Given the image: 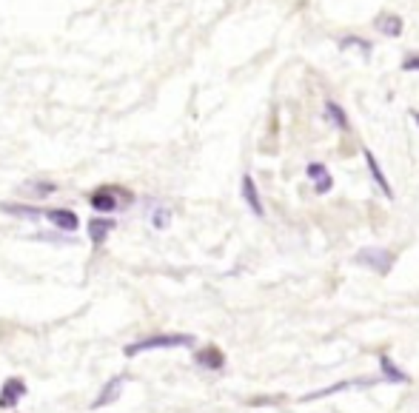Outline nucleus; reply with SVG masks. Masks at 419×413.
<instances>
[{
  "instance_id": "obj_2",
  "label": "nucleus",
  "mask_w": 419,
  "mask_h": 413,
  "mask_svg": "<svg viewBox=\"0 0 419 413\" xmlns=\"http://www.w3.org/2000/svg\"><path fill=\"white\" fill-rule=\"evenodd\" d=\"M134 202V194L126 191V189H118V186H100L89 194V205L100 214H111V211H120L126 205Z\"/></svg>"
},
{
  "instance_id": "obj_12",
  "label": "nucleus",
  "mask_w": 419,
  "mask_h": 413,
  "mask_svg": "<svg viewBox=\"0 0 419 413\" xmlns=\"http://www.w3.org/2000/svg\"><path fill=\"white\" fill-rule=\"evenodd\" d=\"M380 374H382V379L385 382H391V385H408L411 382V376L402 371V368H397V362H393L391 356H380Z\"/></svg>"
},
{
  "instance_id": "obj_5",
  "label": "nucleus",
  "mask_w": 419,
  "mask_h": 413,
  "mask_svg": "<svg viewBox=\"0 0 419 413\" xmlns=\"http://www.w3.org/2000/svg\"><path fill=\"white\" fill-rule=\"evenodd\" d=\"M26 396V382H23L20 376H9L3 382V387H0V410H12L17 407V402Z\"/></svg>"
},
{
  "instance_id": "obj_8",
  "label": "nucleus",
  "mask_w": 419,
  "mask_h": 413,
  "mask_svg": "<svg viewBox=\"0 0 419 413\" xmlns=\"http://www.w3.org/2000/svg\"><path fill=\"white\" fill-rule=\"evenodd\" d=\"M374 26H377L380 35H385V37H400L402 29H405V20H402L400 15H393V12H380V15L374 17Z\"/></svg>"
},
{
  "instance_id": "obj_11",
  "label": "nucleus",
  "mask_w": 419,
  "mask_h": 413,
  "mask_svg": "<svg viewBox=\"0 0 419 413\" xmlns=\"http://www.w3.org/2000/svg\"><path fill=\"white\" fill-rule=\"evenodd\" d=\"M194 362L200 365V368H208V371H220L223 365H225V354L217 348V345H208L203 351L194 354Z\"/></svg>"
},
{
  "instance_id": "obj_20",
  "label": "nucleus",
  "mask_w": 419,
  "mask_h": 413,
  "mask_svg": "<svg viewBox=\"0 0 419 413\" xmlns=\"http://www.w3.org/2000/svg\"><path fill=\"white\" fill-rule=\"evenodd\" d=\"M402 72H419V52L416 55H408L402 60Z\"/></svg>"
},
{
  "instance_id": "obj_4",
  "label": "nucleus",
  "mask_w": 419,
  "mask_h": 413,
  "mask_svg": "<svg viewBox=\"0 0 419 413\" xmlns=\"http://www.w3.org/2000/svg\"><path fill=\"white\" fill-rule=\"evenodd\" d=\"M126 382H129V376L126 374H118V376H111L106 385H103V391H100V396L91 402V410H100V407H106V405H114L120 399V394H123V387H126Z\"/></svg>"
},
{
  "instance_id": "obj_19",
  "label": "nucleus",
  "mask_w": 419,
  "mask_h": 413,
  "mask_svg": "<svg viewBox=\"0 0 419 413\" xmlns=\"http://www.w3.org/2000/svg\"><path fill=\"white\" fill-rule=\"evenodd\" d=\"M151 225L157 228V231H166V228L171 225V209H166V205H157V209L151 211Z\"/></svg>"
},
{
  "instance_id": "obj_7",
  "label": "nucleus",
  "mask_w": 419,
  "mask_h": 413,
  "mask_svg": "<svg viewBox=\"0 0 419 413\" xmlns=\"http://www.w3.org/2000/svg\"><path fill=\"white\" fill-rule=\"evenodd\" d=\"M240 194H243V200H245V205L251 209V214H254V217H263V214H266L263 200H260V191H257V182H254V177H251V174H245V177H243V182H240Z\"/></svg>"
},
{
  "instance_id": "obj_10",
  "label": "nucleus",
  "mask_w": 419,
  "mask_h": 413,
  "mask_svg": "<svg viewBox=\"0 0 419 413\" xmlns=\"http://www.w3.org/2000/svg\"><path fill=\"white\" fill-rule=\"evenodd\" d=\"M306 174L314 180L317 194H328V191L334 189V177L328 174V169H325L322 163H308V166H306Z\"/></svg>"
},
{
  "instance_id": "obj_6",
  "label": "nucleus",
  "mask_w": 419,
  "mask_h": 413,
  "mask_svg": "<svg viewBox=\"0 0 419 413\" xmlns=\"http://www.w3.org/2000/svg\"><path fill=\"white\" fill-rule=\"evenodd\" d=\"M43 217L49 220V222L57 228V231H72V234H75L77 228H80V217H77L72 209H46Z\"/></svg>"
},
{
  "instance_id": "obj_15",
  "label": "nucleus",
  "mask_w": 419,
  "mask_h": 413,
  "mask_svg": "<svg viewBox=\"0 0 419 413\" xmlns=\"http://www.w3.org/2000/svg\"><path fill=\"white\" fill-rule=\"evenodd\" d=\"M0 211L9 214V217H20V220H40L43 211L35 209V205H23V202H0Z\"/></svg>"
},
{
  "instance_id": "obj_13",
  "label": "nucleus",
  "mask_w": 419,
  "mask_h": 413,
  "mask_svg": "<svg viewBox=\"0 0 419 413\" xmlns=\"http://www.w3.org/2000/svg\"><path fill=\"white\" fill-rule=\"evenodd\" d=\"M111 231H114V220H109V217H95L89 222V237H91V242H95V248H100L109 240Z\"/></svg>"
},
{
  "instance_id": "obj_16",
  "label": "nucleus",
  "mask_w": 419,
  "mask_h": 413,
  "mask_svg": "<svg viewBox=\"0 0 419 413\" xmlns=\"http://www.w3.org/2000/svg\"><path fill=\"white\" fill-rule=\"evenodd\" d=\"M325 117H328V123H334L339 131H348V128H351V120H348L345 108H342L339 103H334V100H325Z\"/></svg>"
},
{
  "instance_id": "obj_18",
  "label": "nucleus",
  "mask_w": 419,
  "mask_h": 413,
  "mask_svg": "<svg viewBox=\"0 0 419 413\" xmlns=\"http://www.w3.org/2000/svg\"><path fill=\"white\" fill-rule=\"evenodd\" d=\"M339 49L342 52H348V49H360L365 57H371V49H374V46H371L365 37H357V35H348V37H342L339 40Z\"/></svg>"
},
{
  "instance_id": "obj_14",
  "label": "nucleus",
  "mask_w": 419,
  "mask_h": 413,
  "mask_svg": "<svg viewBox=\"0 0 419 413\" xmlns=\"http://www.w3.org/2000/svg\"><path fill=\"white\" fill-rule=\"evenodd\" d=\"M374 379H357V382H337V385H331V387H322V391H314V394H306L299 402H311V399H322V396H331V394H342V391H348V387H368Z\"/></svg>"
},
{
  "instance_id": "obj_17",
  "label": "nucleus",
  "mask_w": 419,
  "mask_h": 413,
  "mask_svg": "<svg viewBox=\"0 0 419 413\" xmlns=\"http://www.w3.org/2000/svg\"><path fill=\"white\" fill-rule=\"evenodd\" d=\"M55 191H57V186H55V182H49V180L23 182V194H26V197H35V200H43V197H49V194H55Z\"/></svg>"
},
{
  "instance_id": "obj_1",
  "label": "nucleus",
  "mask_w": 419,
  "mask_h": 413,
  "mask_svg": "<svg viewBox=\"0 0 419 413\" xmlns=\"http://www.w3.org/2000/svg\"><path fill=\"white\" fill-rule=\"evenodd\" d=\"M194 336L192 334H154L146 339L129 342L123 348L126 356H137V354H149V351H169V348H192Z\"/></svg>"
},
{
  "instance_id": "obj_3",
  "label": "nucleus",
  "mask_w": 419,
  "mask_h": 413,
  "mask_svg": "<svg viewBox=\"0 0 419 413\" xmlns=\"http://www.w3.org/2000/svg\"><path fill=\"white\" fill-rule=\"evenodd\" d=\"M351 262H354V265H362V268H368V271H374V273H380V277H385V273H391L397 257H393L388 248H362V251H357V254H354Z\"/></svg>"
},
{
  "instance_id": "obj_21",
  "label": "nucleus",
  "mask_w": 419,
  "mask_h": 413,
  "mask_svg": "<svg viewBox=\"0 0 419 413\" xmlns=\"http://www.w3.org/2000/svg\"><path fill=\"white\" fill-rule=\"evenodd\" d=\"M413 120H416V126H419V111H413Z\"/></svg>"
},
{
  "instance_id": "obj_9",
  "label": "nucleus",
  "mask_w": 419,
  "mask_h": 413,
  "mask_svg": "<svg viewBox=\"0 0 419 413\" xmlns=\"http://www.w3.org/2000/svg\"><path fill=\"white\" fill-rule=\"evenodd\" d=\"M362 154H365V166H368V171H371V177H374V182L380 186V191L391 200L393 197V189H391V182H388V177H385V171L380 169V163H377V157H374V151L371 148H362Z\"/></svg>"
}]
</instances>
